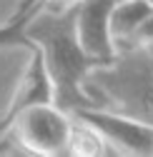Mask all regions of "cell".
I'll return each instance as SVG.
<instances>
[{"label":"cell","mask_w":153,"mask_h":157,"mask_svg":"<svg viewBox=\"0 0 153 157\" xmlns=\"http://www.w3.org/2000/svg\"><path fill=\"white\" fill-rule=\"evenodd\" d=\"M45 8V0H23L20 8L15 10V15L5 25H0V50H8V48H25L33 50L35 43L28 37V23L30 17Z\"/></svg>","instance_id":"7"},{"label":"cell","mask_w":153,"mask_h":157,"mask_svg":"<svg viewBox=\"0 0 153 157\" xmlns=\"http://www.w3.org/2000/svg\"><path fill=\"white\" fill-rule=\"evenodd\" d=\"M73 8L45 10V13L38 10L25 28L28 37L43 55V65L53 85V105L65 112L101 105L85 87V80L93 70L103 65L88 57L78 45L73 25Z\"/></svg>","instance_id":"1"},{"label":"cell","mask_w":153,"mask_h":157,"mask_svg":"<svg viewBox=\"0 0 153 157\" xmlns=\"http://www.w3.org/2000/svg\"><path fill=\"white\" fill-rule=\"evenodd\" d=\"M148 3H153V0H148Z\"/></svg>","instance_id":"9"},{"label":"cell","mask_w":153,"mask_h":157,"mask_svg":"<svg viewBox=\"0 0 153 157\" xmlns=\"http://www.w3.org/2000/svg\"><path fill=\"white\" fill-rule=\"evenodd\" d=\"M113 5H116V0H78V5L73 8V25L78 45L88 57H93L103 67L116 65L118 60V52L113 48L108 30V17Z\"/></svg>","instance_id":"4"},{"label":"cell","mask_w":153,"mask_h":157,"mask_svg":"<svg viewBox=\"0 0 153 157\" xmlns=\"http://www.w3.org/2000/svg\"><path fill=\"white\" fill-rule=\"evenodd\" d=\"M28 52H30V60L23 70V77L13 92V100L5 110V115L0 117V135L8 130L13 117L18 112H23L25 107L38 105V102H53V85H50V77L45 72V65H43V55L38 48H33Z\"/></svg>","instance_id":"5"},{"label":"cell","mask_w":153,"mask_h":157,"mask_svg":"<svg viewBox=\"0 0 153 157\" xmlns=\"http://www.w3.org/2000/svg\"><path fill=\"white\" fill-rule=\"evenodd\" d=\"M151 13H153V3H148V0H116V5L110 8L108 30H110V40L118 57L121 52L128 50L133 33L138 30V25Z\"/></svg>","instance_id":"6"},{"label":"cell","mask_w":153,"mask_h":157,"mask_svg":"<svg viewBox=\"0 0 153 157\" xmlns=\"http://www.w3.org/2000/svg\"><path fill=\"white\" fill-rule=\"evenodd\" d=\"M70 115L98 132L113 155L153 157V125L141 117L101 107H81Z\"/></svg>","instance_id":"3"},{"label":"cell","mask_w":153,"mask_h":157,"mask_svg":"<svg viewBox=\"0 0 153 157\" xmlns=\"http://www.w3.org/2000/svg\"><path fill=\"white\" fill-rule=\"evenodd\" d=\"M73 115L55 107L53 102H38L13 117L3 135L18 145L20 155L35 157H63L68 155Z\"/></svg>","instance_id":"2"},{"label":"cell","mask_w":153,"mask_h":157,"mask_svg":"<svg viewBox=\"0 0 153 157\" xmlns=\"http://www.w3.org/2000/svg\"><path fill=\"white\" fill-rule=\"evenodd\" d=\"M151 82H153V72H151Z\"/></svg>","instance_id":"8"}]
</instances>
